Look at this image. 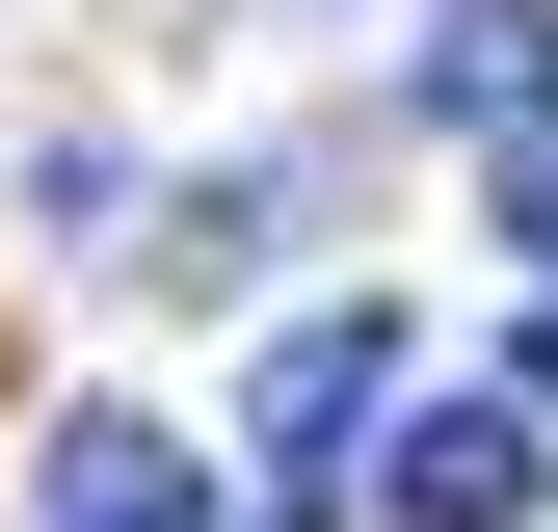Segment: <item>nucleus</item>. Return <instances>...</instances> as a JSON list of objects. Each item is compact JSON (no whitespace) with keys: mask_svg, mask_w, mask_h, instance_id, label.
Segmentation results:
<instances>
[{"mask_svg":"<svg viewBox=\"0 0 558 532\" xmlns=\"http://www.w3.org/2000/svg\"><path fill=\"white\" fill-rule=\"evenodd\" d=\"M373 480H399V532H532L558 506V426L532 399H426V426H373Z\"/></svg>","mask_w":558,"mask_h":532,"instance_id":"obj_1","label":"nucleus"},{"mask_svg":"<svg viewBox=\"0 0 558 532\" xmlns=\"http://www.w3.org/2000/svg\"><path fill=\"white\" fill-rule=\"evenodd\" d=\"M373 399H399V319L345 293V319H293V347L240 373V426H266V480H345V452H373Z\"/></svg>","mask_w":558,"mask_h":532,"instance_id":"obj_2","label":"nucleus"},{"mask_svg":"<svg viewBox=\"0 0 558 532\" xmlns=\"http://www.w3.org/2000/svg\"><path fill=\"white\" fill-rule=\"evenodd\" d=\"M53 532H214V452L186 426H53Z\"/></svg>","mask_w":558,"mask_h":532,"instance_id":"obj_3","label":"nucleus"},{"mask_svg":"<svg viewBox=\"0 0 558 532\" xmlns=\"http://www.w3.org/2000/svg\"><path fill=\"white\" fill-rule=\"evenodd\" d=\"M426 107L452 133H558V0H452V27H426Z\"/></svg>","mask_w":558,"mask_h":532,"instance_id":"obj_4","label":"nucleus"},{"mask_svg":"<svg viewBox=\"0 0 558 532\" xmlns=\"http://www.w3.org/2000/svg\"><path fill=\"white\" fill-rule=\"evenodd\" d=\"M506 240H532V266H558V133H506Z\"/></svg>","mask_w":558,"mask_h":532,"instance_id":"obj_5","label":"nucleus"},{"mask_svg":"<svg viewBox=\"0 0 558 532\" xmlns=\"http://www.w3.org/2000/svg\"><path fill=\"white\" fill-rule=\"evenodd\" d=\"M506 399H532V426H558V319H532V373H506Z\"/></svg>","mask_w":558,"mask_h":532,"instance_id":"obj_6","label":"nucleus"}]
</instances>
